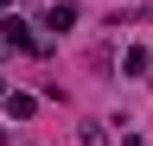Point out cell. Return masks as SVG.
Instances as JSON below:
<instances>
[{
    "label": "cell",
    "instance_id": "2",
    "mask_svg": "<svg viewBox=\"0 0 153 146\" xmlns=\"http://www.w3.org/2000/svg\"><path fill=\"white\" fill-rule=\"evenodd\" d=\"M70 26H76V7H70V0L45 7V32H70Z\"/></svg>",
    "mask_w": 153,
    "mask_h": 146
},
{
    "label": "cell",
    "instance_id": "1",
    "mask_svg": "<svg viewBox=\"0 0 153 146\" xmlns=\"http://www.w3.org/2000/svg\"><path fill=\"white\" fill-rule=\"evenodd\" d=\"M0 38H7L13 51H32V26L26 19H0Z\"/></svg>",
    "mask_w": 153,
    "mask_h": 146
},
{
    "label": "cell",
    "instance_id": "5",
    "mask_svg": "<svg viewBox=\"0 0 153 146\" xmlns=\"http://www.w3.org/2000/svg\"><path fill=\"white\" fill-rule=\"evenodd\" d=\"M121 146H147V140H140V134H128V140H121Z\"/></svg>",
    "mask_w": 153,
    "mask_h": 146
},
{
    "label": "cell",
    "instance_id": "3",
    "mask_svg": "<svg viewBox=\"0 0 153 146\" xmlns=\"http://www.w3.org/2000/svg\"><path fill=\"white\" fill-rule=\"evenodd\" d=\"M32 108H38L32 95H7V114H13V121H32Z\"/></svg>",
    "mask_w": 153,
    "mask_h": 146
},
{
    "label": "cell",
    "instance_id": "4",
    "mask_svg": "<svg viewBox=\"0 0 153 146\" xmlns=\"http://www.w3.org/2000/svg\"><path fill=\"white\" fill-rule=\"evenodd\" d=\"M121 64H128V76H147V64H153V57H147V51H140V45H134V51H128V57H121Z\"/></svg>",
    "mask_w": 153,
    "mask_h": 146
}]
</instances>
